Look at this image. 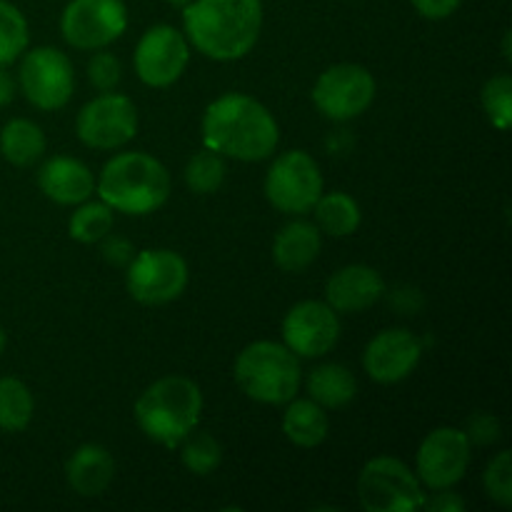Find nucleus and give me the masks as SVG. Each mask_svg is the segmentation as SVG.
I'll return each mask as SVG.
<instances>
[{
  "mask_svg": "<svg viewBox=\"0 0 512 512\" xmlns=\"http://www.w3.org/2000/svg\"><path fill=\"white\" fill-rule=\"evenodd\" d=\"M200 130L205 148L240 163L268 160L280 143L278 120L260 100L245 93L215 98L205 108Z\"/></svg>",
  "mask_w": 512,
  "mask_h": 512,
  "instance_id": "nucleus-1",
  "label": "nucleus"
},
{
  "mask_svg": "<svg viewBox=\"0 0 512 512\" xmlns=\"http://www.w3.org/2000/svg\"><path fill=\"white\" fill-rule=\"evenodd\" d=\"M263 30V0H193L183 8L188 43L215 63H233L255 48Z\"/></svg>",
  "mask_w": 512,
  "mask_h": 512,
  "instance_id": "nucleus-2",
  "label": "nucleus"
},
{
  "mask_svg": "<svg viewBox=\"0 0 512 512\" xmlns=\"http://www.w3.org/2000/svg\"><path fill=\"white\" fill-rule=\"evenodd\" d=\"M95 193L105 205L123 215L155 213L168 203L173 180L168 168L148 153H118L103 165L95 178Z\"/></svg>",
  "mask_w": 512,
  "mask_h": 512,
  "instance_id": "nucleus-3",
  "label": "nucleus"
},
{
  "mask_svg": "<svg viewBox=\"0 0 512 512\" xmlns=\"http://www.w3.org/2000/svg\"><path fill=\"white\" fill-rule=\"evenodd\" d=\"M203 413V393L185 375H165L155 380L135 400V423L143 435L163 448H178L193 433Z\"/></svg>",
  "mask_w": 512,
  "mask_h": 512,
  "instance_id": "nucleus-4",
  "label": "nucleus"
},
{
  "mask_svg": "<svg viewBox=\"0 0 512 512\" xmlns=\"http://www.w3.org/2000/svg\"><path fill=\"white\" fill-rule=\"evenodd\" d=\"M233 378L250 400L260 405H285L303 385L300 358L283 343L255 340L245 345L233 365Z\"/></svg>",
  "mask_w": 512,
  "mask_h": 512,
  "instance_id": "nucleus-5",
  "label": "nucleus"
},
{
  "mask_svg": "<svg viewBox=\"0 0 512 512\" xmlns=\"http://www.w3.org/2000/svg\"><path fill=\"white\" fill-rule=\"evenodd\" d=\"M358 498L368 512H415L423 508L425 490L403 460L380 455L360 470Z\"/></svg>",
  "mask_w": 512,
  "mask_h": 512,
  "instance_id": "nucleus-6",
  "label": "nucleus"
},
{
  "mask_svg": "<svg viewBox=\"0 0 512 512\" xmlns=\"http://www.w3.org/2000/svg\"><path fill=\"white\" fill-rule=\"evenodd\" d=\"M125 268V288L130 298L148 308L173 303L188 288V263L170 248L140 250Z\"/></svg>",
  "mask_w": 512,
  "mask_h": 512,
  "instance_id": "nucleus-7",
  "label": "nucleus"
},
{
  "mask_svg": "<svg viewBox=\"0 0 512 512\" xmlns=\"http://www.w3.org/2000/svg\"><path fill=\"white\" fill-rule=\"evenodd\" d=\"M323 173L305 150H288L273 160L265 175V198L285 215H305L323 195Z\"/></svg>",
  "mask_w": 512,
  "mask_h": 512,
  "instance_id": "nucleus-8",
  "label": "nucleus"
},
{
  "mask_svg": "<svg viewBox=\"0 0 512 512\" xmlns=\"http://www.w3.org/2000/svg\"><path fill=\"white\" fill-rule=\"evenodd\" d=\"M18 85L33 108L60 110L70 103L75 90V70L68 55L53 45L25 50L20 55Z\"/></svg>",
  "mask_w": 512,
  "mask_h": 512,
  "instance_id": "nucleus-9",
  "label": "nucleus"
},
{
  "mask_svg": "<svg viewBox=\"0 0 512 512\" xmlns=\"http://www.w3.org/2000/svg\"><path fill=\"white\" fill-rule=\"evenodd\" d=\"M378 83L365 65H330L313 85V105L323 118L333 123H348L360 118L373 105Z\"/></svg>",
  "mask_w": 512,
  "mask_h": 512,
  "instance_id": "nucleus-10",
  "label": "nucleus"
},
{
  "mask_svg": "<svg viewBox=\"0 0 512 512\" xmlns=\"http://www.w3.org/2000/svg\"><path fill=\"white\" fill-rule=\"evenodd\" d=\"M75 135L85 148H123L138 135V108L123 93H100L75 115Z\"/></svg>",
  "mask_w": 512,
  "mask_h": 512,
  "instance_id": "nucleus-11",
  "label": "nucleus"
},
{
  "mask_svg": "<svg viewBox=\"0 0 512 512\" xmlns=\"http://www.w3.org/2000/svg\"><path fill=\"white\" fill-rule=\"evenodd\" d=\"M125 30L128 8L123 0H70L60 15V33L75 50L108 48Z\"/></svg>",
  "mask_w": 512,
  "mask_h": 512,
  "instance_id": "nucleus-12",
  "label": "nucleus"
},
{
  "mask_svg": "<svg viewBox=\"0 0 512 512\" xmlns=\"http://www.w3.org/2000/svg\"><path fill=\"white\" fill-rule=\"evenodd\" d=\"M190 63V43L185 33L168 23H158L140 35L133 53V68L148 88H170L183 78Z\"/></svg>",
  "mask_w": 512,
  "mask_h": 512,
  "instance_id": "nucleus-13",
  "label": "nucleus"
},
{
  "mask_svg": "<svg viewBox=\"0 0 512 512\" xmlns=\"http://www.w3.org/2000/svg\"><path fill=\"white\" fill-rule=\"evenodd\" d=\"M473 458V445L460 428L430 430L415 455V475L428 490H445L465 478Z\"/></svg>",
  "mask_w": 512,
  "mask_h": 512,
  "instance_id": "nucleus-14",
  "label": "nucleus"
},
{
  "mask_svg": "<svg viewBox=\"0 0 512 512\" xmlns=\"http://www.w3.org/2000/svg\"><path fill=\"white\" fill-rule=\"evenodd\" d=\"M280 333L285 348L293 350L300 360L323 358L333 353L340 340V313L325 300H303L285 313Z\"/></svg>",
  "mask_w": 512,
  "mask_h": 512,
  "instance_id": "nucleus-15",
  "label": "nucleus"
},
{
  "mask_svg": "<svg viewBox=\"0 0 512 512\" xmlns=\"http://www.w3.org/2000/svg\"><path fill=\"white\" fill-rule=\"evenodd\" d=\"M425 353L420 335L405 328L380 330L363 350V370L380 385L403 383L415 373Z\"/></svg>",
  "mask_w": 512,
  "mask_h": 512,
  "instance_id": "nucleus-16",
  "label": "nucleus"
},
{
  "mask_svg": "<svg viewBox=\"0 0 512 512\" xmlns=\"http://www.w3.org/2000/svg\"><path fill=\"white\" fill-rule=\"evenodd\" d=\"M385 298V280L375 268L363 263L345 265L325 283V303L343 315L363 313Z\"/></svg>",
  "mask_w": 512,
  "mask_h": 512,
  "instance_id": "nucleus-17",
  "label": "nucleus"
},
{
  "mask_svg": "<svg viewBox=\"0 0 512 512\" xmlns=\"http://www.w3.org/2000/svg\"><path fill=\"white\" fill-rule=\"evenodd\" d=\"M38 188L58 205H80L95 193V175L83 160L53 155L38 170Z\"/></svg>",
  "mask_w": 512,
  "mask_h": 512,
  "instance_id": "nucleus-18",
  "label": "nucleus"
},
{
  "mask_svg": "<svg viewBox=\"0 0 512 512\" xmlns=\"http://www.w3.org/2000/svg\"><path fill=\"white\" fill-rule=\"evenodd\" d=\"M115 480V460L105 445L83 443L65 463V483L80 498H98Z\"/></svg>",
  "mask_w": 512,
  "mask_h": 512,
  "instance_id": "nucleus-19",
  "label": "nucleus"
},
{
  "mask_svg": "<svg viewBox=\"0 0 512 512\" xmlns=\"http://www.w3.org/2000/svg\"><path fill=\"white\" fill-rule=\"evenodd\" d=\"M323 233L310 220H290L275 233L273 260L283 273H303L318 260Z\"/></svg>",
  "mask_w": 512,
  "mask_h": 512,
  "instance_id": "nucleus-20",
  "label": "nucleus"
},
{
  "mask_svg": "<svg viewBox=\"0 0 512 512\" xmlns=\"http://www.w3.org/2000/svg\"><path fill=\"white\" fill-rule=\"evenodd\" d=\"M305 393L325 410H340L358 395V380L353 370L340 363H323L305 378Z\"/></svg>",
  "mask_w": 512,
  "mask_h": 512,
  "instance_id": "nucleus-21",
  "label": "nucleus"
},
{
  "mask_svg": "<svg viewBox=\"0 0 512 512\" xmlns=\"http://www.w3.org/2000/svg\"><path fill=\"white\" fill-rule=\"evenodd\" d=\"M330 415L310 398H293L285 403L283 413V435L298 448H318L328 440Z\"/></svg>",
  "mask_w": 512,
  "mask_h": 512,
  "instance_id": "nucleus-22",
  "label": "nucleus"
},
{
  "mask_svg": "<svg viewBox=\"0 0 512 512\" xmlns=\"http://www.w3.org/2000/svg\"><path fill=\"white\" fill-rule=\"evenodd\" d=\"M43 128L28 118H13L0 128V155L15 168H30L45 155Z\"/></svg>",
  "mask_w": 512,
  "mask_h": 512,
  "instance_id": "nucleus-23",
  "label": "nucleus"
},
{
  "mask_svg": "<svg viewBox=\"0 0 512 512\" xmlns=\"http://www.w3.org/2000/svg\"><path fill=\"white\" fill-rule=\"evenodd\" d=\"M313 215L320 233L330 235V238H348L363 223L358 200L340 190L320 195L318 203L313 205Z\"/></svg>",
  "mask_w": 512,
  "mask_h": 512,
  "instance_id": "nucleus-24",
  "label": "nucleus"
},
{
  "mask_svg": "<svg viewBox=\"0 0 512 512\" xmlns=\"http://www.w3.org/2000/svg\"><path fill=\"white\" fill-rule=\"evenodd\" d=\"M35 415V400L28 385L20 378L5 375L0 378V430L3 433H23Z\"/></svg>",
  "mask_w": 512,
  "mask_h": 512,
  "instance_id": "nucleus-25",
  "label": "nucleus"
},
{
  "mask_svg": "<svg viewBox=\"0 0 512 512\" xmlns=\"http://www.w3.org/2000/svg\"><path fill=\"white\" fill-rule=\"evenodd\" d=\"M115 210L105 205L103 200H85L75 205L73 215L68 220V233L75 243L98 245L108 233H113Z\"/></svg>",
  "mask_w": 512,
  "mask_h": 512,
  "instance_id": "nucleus-26",
  "label": "nucleus"
},
{
  "mask_svg": "<svg viewBox=\"0 0 512 512\" xmlns=\"http://www.w3.org/2000/svg\"><path fill=\"white\" fill-rule=\"evenodd\" d=\"M180 463L188 473L198 475V478H208L223 463V445L218 438L205 430H193L180 443Z\"/></svg>",
  "mask_w": 512,
  "mask_h": 512,
  "instance_id": "nucleus-27",
  "label": "nucleus"
},
{
  "mask_svg": "<svg viewBox=\"0 0 512 512\" xmlns=\"http://www.w3.org/2000/svg\"><path fill=\"white\" fill-rule=\"evenodd\" d=\"M28 43L30 30L25 15L10 0H0V68L15 63L28 50Z\"/></svg>",
  "mask_w": 512,
  "mask_h": 512,
  "instance_id": "nucleus-28",
  "label": "nucleus"
},
{
  "mask_svg": "<svg viewBox=\"0 0 512 512\" xmlns=\"http://www.w3.org/2000/svg\"><path fill=\"white\" fill-rule=\"evenodd\" d=\"M225 173H228V168H225L223 155H218V153H213L210 148H205L188 160V165H185V170H183V178H185V185H188L190 193L213 195L223 188Z\"/></svg>",
  "mask_w": 512,
  "mask_h": 512,
  "instance_id": "nucleus-29",
  "label": "nucleus"
},
{
  "mask_svg": "<svg viewBox=\"0 0 512 512\" xmlns=\"http://www.w3.org/2000/svg\"><path fill=\"white\" fill-rule=\"evenodd\" d=\"M480 103H483L485 118L495 130L505 133L512 125V78L508 73L495 75L483 85L480 93Z\"/></svg>",
  "mask_w": 512,
  "mask_h": 512,
  "instance_id": "nucleus-30",
  "label": "nucleus"
},
{
  "mask_svg": "<svg viewBox=\"0 0 512 512\" xmlns=\"http://www.w3.org/2000/svg\"><path fill=\"white\" fill-rule=\"evenodd\" d=\"M483 488L493 503L500 508L512 505V455L510 450H500L488 463L483 473Z\"/></svg>",
  "mask_w": 512,
  "mask_h": 512,
  "instance_id": "nucleus-31",
  "label": "nucleus"
},
{
  "mask_svg": "<svg viewBox=\"0 0 512 512\" xmlns=\"http://www.w3.org/2000/svg\"><path fill=\"white\" fill-rule=\"evenodd\" d=\"M123 80V65H120L118 55L108 53L105 48L93 50V58L88 60V83L93 85L98 93H110Z\"/></svg>",
  "mask_w": 512,
  "mask_h": 512,
  "instance_id": "nucleus-32",
  "label": "nucleus"
},
{
  "mask_svg": "<svg viewBox=\"0 0 512 512\" xmlns=\"http://www.w3.org/2000/svg\"><path fill=\"white\" fill-rule=\"evenodd\" d=\"M500 433H503L500 420L493 413H483V410L475 413L465 425V435H468L470 445H493L500 440Z\"/></svg>",
  "mask_w": 512,
  "mask_h": 512,
  "instance_id": "nucleus-33",
  "label": "nucleus"
},
{
  "mask_svg": "<svg viewBox=\"0 0 512 512\" xmlns=\"http://www.w3.org/2000/svg\"><path fill=\"white\" fill-rule=\"evenodd\" d=\"M100 255H103L105 263L110 265H128L133 260L135 248L128 238H120V235L108 233L103 240H100Z\"/></svg>",
  "mask_w": 512,
  "mask_h": 512,
  "instance_id": "nucleus-34",
  "label": "nucleus"
},
{
  "mask_svg": "<svg viewBox=\"0 0 512 512\" xmlns=\"http://www.w3.org/2000/svg\"><path fill=\"white\" fill-rule=\"evenodd\" d=\"M390 305H393L400 315H418L420 310H423L425 298L418 288H413V285H398V288L390 293Z\"/></svg>",
  "mask_w": 512,
  "mask_h": 512,
  "instance_id": "nucleus-35",
  "label": "nucleus"
},
{
  "mask_svg": "<svg viewBox=\"0 0 512 512\" xmlns=\"http://www.w3.org/2000/svg\"><path fill=\"white\" fill-rule=\"evenodd\" d=\"M425 20H445L463 5V0H410Z\"/></svg>",
  "mask_w": 512,
  "mask_h": 512,
  "instance_id": "nucleus-36",
  "label": "nucleus"
},
{
  "mask_svg": "<svg viewBox=\"0 0 512 512\" xmlns=\"http://www.w3.org/2000/svg\"><path fill=\"white\" fill-rule=\"evenodd\" d=\"M453 488H445V490H435L433 498L425 495L423 500V508L420 510H428V512H463L465 510V500L460 498L458 493H450Z\"/></svg>",
  "mask_w": 512,
  "mask_h": 512,
  "instance_id": "nucleus-37",
  "label": "nucleus"
},
{
  "mask_svg": "<svg viewBox=\"0 0 512 512\" xmlns=\"http://www.w3.org/2000/svg\"><path fill=\"white\" fill-rule=\"evenodd\" d=\"M13 98H15L13 75H10L5 68H0V108H5V105L13 103Z\"/></svg>",
  "mask_w": 512,
  "mask_h": 512,
  "instance_id": "nucleus-38",
  "label": "nucleus"
},
{
  "mask_svg": "<svg viewBox=\"0 0 512 512\" xmlns=\"http://www.w3.org/2000/svg\"><path fill=\"white\" fill-rule=\"evenodd\" d=\"M510 43H512V33L508 30V33L503 35V58L508 60V63H512V48H510Z\"/></svg>",
  "mask_w": 512,
  "mask_h": 512,
  "instance_id": "nucleus-39",
  "label": "nucleus"
},
{
  "mask_svg": "<svg viewBox=\"0 0 512 512\" xmlns=\"http://www.w3.org/2000/svg\"><path fill=\"white\" fill-rule=\"evenodd\" d=\"M5 343H8V338H5V330H3V325H0V355H3Z\"/></svg>",
  "mask_w": 512,
  "mask_h": 512,
  "instance_id": "nucleus-40",
  "label": "nucleus"
},
{
  "mask_svg": "<svg viewBox=\"0 0 512 512\" xmlns=\"http://www.w3.org/2000/svg\"><path fill=\"white\" fill-rule=\"evenodd\" d=\"M170 5H175V8H185V5H190L193 0H168Z\"/></svg>",
  "mask_w": 512,
  "mask_h": 512,
  "instance_id": "nucleus-41",
  "label": "nucleus"
}]
</instances>
